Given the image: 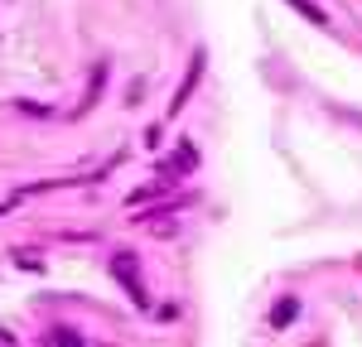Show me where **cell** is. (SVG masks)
Listing matches in <instances>:
<instances>
[{
    "mask_svg": "<svg viewBox=\"0 0 362 347\" xmlns=\"http://www.w3.org/2000/svg\"><path fill=\"white\" fill-rule=\"evenodd\" d=\"M112 275L126 285V294H131L136 304H145V280H140V256H136V251L116 246V251H112Z\"/></svg>",
    "mask_w": 362,
    "mask_h": 347,
    "instance_id": "6da1fadb",
    "label": "cell"
},
{
    "mask_svg": "<svg viewBox=\"0 0 362 347\" xmlns=\"http://www.w3.org/2000/svg\"><path fill=\"white\" fill-rule=\"evenodd\" d=\"M198 78H203V54H194V68H189V78H184V83H179V97H174V102H169V111H174V116H179V111H184V106H189V97H194Z\"/></svg>",
    "mask_w": 362,
    "mask_h": 347,
    "instance_id": "7a4b0ae2",
    "label": "cell"
},
{
    "mask_svg": "<svg viewBox=\"0 0 362 347\" xmlns=\"http://www.w3.org/2000/svg\"><path fill=\"white\" fill-rule=\"evenodd\" d=\"M295 309H300L295 299H280V304H276V314H271V328H285V323L295 318Z\"/></svg>",
    "mask_w": 362,
    "mask_h": 347,
    "instance_id": "3957f363",
    "label": "cell"
},
{
    "mask_svg": "<svg viewBox=\"0 0 362 347\" xmlns=\"http://www.w3.org/2000/svg\"><path fill=\"white\" fill-rule=\"evenodd\" d=\"M290 5H295V10H305V15L314 20V25H329V15H324V10H319L314 0H290Z\"/></svg>",
    "mask_w": 362,
    "mask_h": 347,
    "instance_id": "277c9868",
    "label": "cell"
},
{
    "mask_svg": "<svg viewBox=\"0 0 362 347\" xmlns=\"http://www.w3.org/2000/svg\"><path fill=\"white\" fill-rule=\"evenodd\" d=\"M44 343H68V347H78L83 338H78V333H63V328H54V333H44Z\"/></svg>",
    "mask_w": 362,
    "mask_h": 347,
    "instance_id": "5b68a950",
    "label": "cell"
},
{
    "mask_svg": "<svg viewBox=\"0 0 362 347\" xmlns=\"http://www.w3.org/2000/svg\"><path fill=\"white\" fill-rule=\"evenodd\" d=\"M150 231H160V236H169V231H174V222H169V217H155V222H150Z\"/></svg>",
    "mask_w": 362,
    "mask_h": 347,
    "instance_id": "8992f818",
    "label": "cell"
},
{
    "mask_svg": "<svg viewBox=\"0 0 362 347\" xmlns=\"http://www.w3.org/2000/svg\"><path fill=\"white\" fill-rule=\"evenodd\" d=\"M15 343V333H5V328H0V347H10Z\"/></svg>",
    "mask_w": 362,
    "mask_h": 347,
    "instance_id": "52a82bcc",
    "label": "cell"
},
{
    "mask_svg": "<svg viewBox=\"0 0 362 347\" xmlns=\"http://www.w3.org/2000/svg\"><path fill=\"white\" fill-rule=\"evenodd\" d=\"M0 217H5V207H0Z\"/></svg>",
    "mask_w": 362,
    "mask_h": 347,
    "instance_id": "ba28073f",
    "label": "cell"
}]
</instances>
